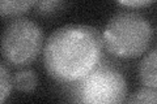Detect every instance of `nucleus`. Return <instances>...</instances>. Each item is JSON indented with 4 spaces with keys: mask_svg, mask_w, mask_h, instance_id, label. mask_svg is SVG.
Wrapping results in <instances>:
<instances>
[{
    "mask_svg": "<svg viewBox=\"0 0 157 104\" xmlns=\"http://www.w3.org/2000/svg\"><path fill=\"white\" fill-rule=\"evenodd\" d=\"M102 37L96 29L68 25L55 30L45 44L43 61L47 73L62 83L82 80L101 63Z\"/></svg>",
    "mask_w": 157,
    "mask_h": 104,
    "instance_id": "nucleus-1",
    "label": "nucleus"
},
{
    "mask_svg": "<svg viewBox=\"0 0 157 104\" xmlns=\"http://www.w3.org/2000/svg\"><path fill=\"white\" fill-rule=\"evenodd\" d=\"M152 35V26L145 17L136 12H121L107 22L102 41L113 55L137 57L147 51Z\"/></svg>",
    "mask_w": 157,
    "mask_h": 104,
    "instance_id": "nucleus-2",
    "label": "nucleus"
},
{
    "mask_svg": "<svg viewBox=\"0 0 157 104\" xmlns=\"http://www.w3.org/2000/svg\"><path fill=\"white\" fill-rule=\"evenodd\" d=\"M70 85L68 94L73 104H123L127 94L122 73L102 63L82 80Z\"/></svg>",
    "mask_w": 157,
    "mask_h": 104,
    "instance_id": "nucleus-3",
    "label": "nucleus"
},
{
    "mask_svg": "<svg viewBox=\"0 0 157 104\" xmlns=\"http://www.w3.org/2000/svg\"><path fill=\"white\" fill-rule=\"evenodd\" d=\"M43 34L37 23L28 18L9 22L2 37L3 57L14 66H25L41 52Z\"/></svg>",
    "mask_w": 157,
    "mask_h": 104,
    "instance_id": "nucleus-4",
    "label": "nucleus"
},
{
    "mask_svg": "<svg viewBox=\"0 0 157 104\" xmlns=\"http://www.w3.org/2000/svg\"><path fill=\"white\" fill-rule=\"evenodd\" d=\"M139 76L147 88L157 91V49L149 52L140 63Z\"/></svg>",
    "mask_w": 157,
    "mask_h": 104,
    "instance_id": "nucleus-5",
    "label": "nucleus"
},
{
    "mask_svg": "<svg viewBox=\"0 0 157 104\" xmlns=\"http://www.w3.org/2000/svg\"><path fill=\"white\" fill-rule=\"evenodd\" d=\"M13 87H16L20 91H33L37 86V76L32 70H24L18 72L16 76L12 78Z\"/></svg>",
    "mask_w": 157,
    "mask_h": 104,
    "instance_id": "nucleus-6",
    "label": "nucleus"
},
{
    "mask_svg": "<svg viewBox=\"0 0 157 104\" xmlns=\"http://www.w3.org/2000/svg\"><path fill=\"white\" fill-rule=\"evenodd\" d=\"M36 2H20V0H14V2H9V0H3L0 3V13L3 16H18L21 13H25L32 5H34Z\"/></svg>",
    "mask_w": 157,
    "mask_h": 104,
    "instance_id": "nucleus-7",
    "label": "nucleus"
},
{
    "mask_svg": "<svg viewBox=\"0 0 157 104\" xmlns=\"http://www.w3.org/2000/svg\"><path fill=\"white\" fill-rule=\"evenodd\" d=\"M126 104H157V91L152 88H141L131 95Z\"/></svg>",
    "mask_w": 157,
    "mask_h": 104,
    "instance_id": "nucleus-8",
    "label": "nucleus"
},
{
    "mask_svg": "<svg viewBox=\"0 0 157 104\" xmlns=\"http://www.w3.org/2000/svg\"><path fill=\"white\" fill-rule=\"evenodd\" d=\"M12 87H13L12 77L9 76L6 64L3 63L2 68H0V102H2V104L6 103L8 95L11 94Z\"/></svg>",
    "mask_w": 157,
    "mask_h": 104,
    "instance_id": "nucleus-9",
    "label": "nucleus"
},
{
    "mask_svg": "<svg viewBox=\"0 0 157 104\" xmlns=\"http://www.w3.org/2000/svg\"><path fill=\"white\" fill-rule=\"evenodd\" d=\"M34 5L37 7V11L39 13H52L55 12L58 7L62 5V3L59 2H36L34 3Z\"/></svg>",
    "mask_w": 157,
    "mask_h": 104,
    "instance_id": "nucleus-10",
    "label": "nucleus"
},
{
    "mask_svg": "<svg viewBox=\"0 0 157 104\" xmlns=\"http://www.w3.org/2000/svg\"><path fill=\"white\" fill-rule=\"evenodd\" d=\"M152 2H121L119 4H122V5H126V7H144V5H149Z\"/></svg>",
    "mask_w": 157,
    "mask_h": 104,
    "instance_id": "nucleus-11",
    "label": "nucleus"
}]
</instances>
